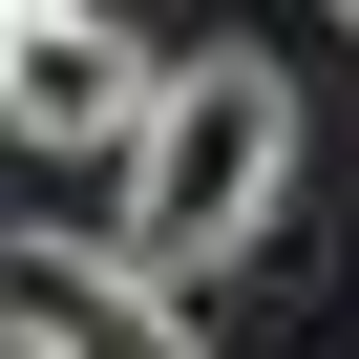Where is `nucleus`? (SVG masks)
I'll return each instance as SVG.
<instances>
[{
  "mask_svg": "<svg viewBox=\"0 0 359 359\" xmlns=\"http://www.w3.org/2000/svg\"><path fill=\"white\" fill-rule=\"evenodd\" d=\"M296 148H317L296 64H275V43H191L169 106H148V148L106 169V191H127V254H148V275H233V254L296 212Z\"/></svg>",
  "mask_w": 359,
  "mask_h": 359,
  "instance_id": "f257e3e1",
  "label": "nucleus"
},
{
  "mask_svg": "<svg viewBox=\"0 0 359 359\" xmlns=\"http://www.w3.org/2000/svg\"><path fill=\"white\" fill-rule=\"evenodd\" d=\"M148 106H169V64L106 22V0H64V22H22V85H0V148H85V169H127L148 148Z\"/></svg>",
  "mask_w": 359,
  "mask_h": 359,
  "instance_id": "f03ea898",
  "label": "nucleus"
},
{
  "mask_svg": "<svg viewBox=\"0 0 359 359\" xmlns=\"http://www.w3.org/2000/svg\"><path fill=\"white\" fill-rule=\"evenodd\" d=\"M106 275H127V254H106V233H43V212H22V233H0V359H64V338H85V296H106Z\"/></svg>",
  "mask_w": 359,
  "mask_h": 359,
  "instance_id": "7ed1b4c3",
  "label": "nucleus"
},
{
  "mask_svg": "<svg viewBox=\"0 0 359 359\" xmlns=\"http://www.w3.org/2000/svg\"><path fill=\"white\" fill-rule=\"evenodd\" d=\"M64 359H212V317H191V275H148V254H127V275L85 296V338H64Z\"/></svg>",
  "mask_w": 359,
  "mask_h": 359,
  "instance_id": "20e7f679",
  "label": "nucleus"
},
{
  "mask_svg": "<svg viewBox=\"0 0 359 359\" xmlns=\"http://www.w3.org/2000/svg\"><path fill=\"white\" fill-rule=\"evenodd\" d=\"M0 85H22V0H0Z\"/></svg>",
  "mask_w": 359,
  "mask_h": 359,
  "instance_id": "39448f33",
  "label": "nucleus"
},
{
  "mask_svg": "<svg viewBox=\"0 0 359 359\" xmlns=\"http://www.w3.org/2000/svg\"><path fill=\"white\" fill-rule=\"evenodd\" d=\"M22 22H64V0H22Z\"/></svg>",
  "mask_w": 359,
  "mask_h": 359,
  "instance_id": "423d86ee",
  "label": "nucleus"
},
{
  "mask_svg": "<svg viewBox=\"0 0 359 359\" xmlns=\"http://www.w3.org/2000/svg\"><path fill=\"white\" fill-rule=\"evenodd\" d=\"M338 22H359V0H338Z\"/></svg>",
  "mask_w": 359,
  "mask_h": 359,
  "instance_id": "0eeeda50",
  "label": "nucleus"
}]
</instances>
